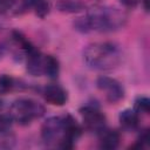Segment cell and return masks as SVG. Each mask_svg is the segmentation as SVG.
<instances>
[{"mask_svg": "<svg viewBox=\"0 0 150 150\" xmlns=\"http://www.w3.org/2000/svg\"><path fill=\"white\" fill-rule=\"evenodd\" d=\"M83 57L91 69L110 70L120 64L122 53L118 46L112 42H94L86 47Z\"/></svg>", "mask_w": 150, "mask_h": 150, "instance_id": "1", "label": "cell"}, {"mask_svg": "<svg viewBox=\"0 0 150 150\" xmlns=\"http://www.w3.org/2000/svg\"><path fill=\"white\" fill-rule=\"evenodd\" d=\"M86 19L90 30L114 32L125 25L127 14L116 7L94 6L88 11Z\"/></svg>", "mask_w": 150, "mask_h": 150, "instance_id": "2", "label": "cell"}, {"mask_svg": "<svg viewBox=\"0 0 150 150\" xmlns=\"http://www.w3.org/2000/svg\"><path fill=\"white\" fill-rule=\"evenodd\" d=\"M45 114V107L30 98H19L14 101L9 109V115L13 121L26 125L34 118H39Z\"/></svg>", "mask_w": 150, "mask_h": 150, "instance_id": "3", "label": "cell"}, {"mask_svg": "<svg viewBox=\"0 0 150 150\" xmlns=\"http://www.w3.org/2000/svg\"><path fill=\"white\" fill-rule=\"evenodd\" d=\"M80 112L83 118V124L89 131L100 135L105 129V116L96 107L86 105L80 110Z\"/></svg>", "mask_w": 150, "mask_h": 150, "instance_id": "4", "label": "cell"}, {"mask_svg": "<svg viewBox=\"0 0 150 150\" xmlns=\"http://www.w3.org/2000/svg\"><path fill=\"white\" fill-rule=\"evenodd\" d=\"M63 121L60 116H53L45 121L41 128V136L47 144H59L63 137Z\"/></svg>", "mask_w": 150, "mask_h": 150, "instance_id": "5", "label": "cell"}, {"mask_svg": "<svg viewBox=\"0 0 150 150\" xmlns=\"http://www.w3.org/2000/svg\"><path fill=\"white\" fill-rule=\"evenodd\" d=\"M97 88L105 94V98L110 103H116L124 97V89L122 84L115 79L108 76H101L96 81Z\"/></svg>", "mask_w": 150, "mask_h": 150, "instance_id": "6", "label": "cell"}, {"mask_svg": "<svg viewBox=\"0 0 150 150\" xmlns=\"http://www.w3.org/2000/svg\"><path fill=\"white\" fill-rule=\"evenodd\" d=\"M43 96L46 101L53 105H63L67 101L66 90L57 84H49L43 90Z\"/></svg>", "mask_w": 150, "mask_h": 150, "instance_id": "7", "label": "cell"}, {"mask_svg": "<svg viewBox=\"0 0 150 150\" xmlns=\"http://www.w3.org/2000/svg\"><path fill=\"white\" fill-rule=\"evenodd\" d=\"M45 68V55H42L38 49L27 54V70L34 76H41Z\"/></svg>", "mask_w": 150, "mask_h": 150, "instance_id": "8", "label": "cell"}, {"mask_svg": "<svg viewBox=\"0 0 150 150\" xmlns=\"http://www.w3.org/2000/svg\"><path fill=\"white\" fill-rule=\"evenodd\" d=\"M101 148L108 149V150H114L118 146L121 136L116 130H107L104 129L101 134Z\"/></svg>", "mask_w": 150, "mask_h": 150, "instance_id": "9", "label": "cell"}, {"mask_svg": "<svg viewBox=\"0 0 150 150\" xmlns=\"http://www.w3.org/2000/svg\"><path fill=\"white\" fill-rule=\"evenodd\" d=\"M121 125L127 130H135L138 125V114L132 109H125L120 114Z\"/></svg>", "mask_w": 150, "mask_h": 150, "instance_id": "10", "label": "cell"}, {"mask_svg": "<svg viewBox=\"0 0 150 150\" xmlns=\"http://www.w3.org/2000/svg\"><path fill=\"white\" fill-rule=\"evenodd\" d=\"M59 71H60L59 61L52 55H45L43 74L47 75L49 79H56L59 76Z\"/></svg>", "mask_w": 150, "mask_h": 150, "instance_id": "11", "label": "cell"}, {"mask_svg": "<svg viewBox=\"0 0 150 150\" xmlns=\"http://www.w3.org/2000/svg\"><path fill=\"white\" fill-rule=\"evenodd\" d=\"M57 7L62 12L75 13L83 9V4L80 0H61L57 4Z\"/></svg>", "mask_w": 150, "mask_h": 150, "instance_id": "12", "label": "cell"}, {"mask_svg": "<svg viewBox=\"0 0 150 150\" xmlns=\"http://www.w3.org/2000/svg\"><path fill=\"white\" fill-rule=\"evenodd\" d=\"M28 6L32 7L35 14L40 18H45L50 9L47 0H28Z\"/></svg>", "mask_w": 150, "mask_h": 150, "instance_id": "13", "label": "cell"}, {"mask_svg": "<svg viewBox=\"0 0 150 150\" xmlns=\"http://www.w3.org/2000/svg\"><path fill=\"white\" fill-rule=\"evenodd\" d=\"M15 144V136L9 132V130L0 131V150L12 149Z\"/></svg>", "mask_w": 150, "mask_h": 150, "instance_id": "14", "label": "cell"}, {"mask_svg": "<svg viewBox=\"0 0 150 150\" xmlns=\"http://www.w3.org/2000/svg\"><path fill=\"white\" fill-rule=\"evenodd\" d=\"M14 87V80L7 74L0 75V95L9 93Z\"/></svg>", "mask_w": 150, "mask_h": 150, "instance_id": "15", "label": "cell"}, {"mask_svg": "<svg viewBox=\"0 0 150 150\" xmlns=\"http://www.w3.org/2000/svg\"><path fill=\"white\" fill-rule=\"evenodd\" d=\"M137 114L138 112H144L148 114L150 110V101L148 97H138L135 101V109H134Z\"/></svg>", "mask_w": 150, "mask_h": 150, "instance_id": "16", "label": "cell"}, {"mask_svg": "<svg viewBox=\"0 0 150 150\" xmlns=\"http://www.w3.org/2000/svg\"><path fill=\"white\" fill-rule=\"evenodd\" d=\"M13 122L14 121L9 114H0V131L9 130Z\"/></svg>", "mask_w": 150, "mask_h": 150, "instance_id": "17", "label": "cell"}, {"mask_svg": "<svg viewBox=\"0 0 150 150\" xmlns=\"http://www.w3.org/2000/svg\"><path fill=\"white\" fill-rule=\"evenodd\" d=\"M18 0H0V12H8L14 7Z\"/></svg>", "mask_w": 150, "mask_h": 150, "instance_id": "18", "label": "cell"}, {"mask_svg": "<svg viewBox=\"0 0 150 150\" xmlns=\"http://www.w3.org/2000/svg\"><path fill=\"white\" fill-rule=\"evenodd\" d=\"M141 0H120V2L125 6V7H129V8H132V7H136L138 5Z\"/></svg>", "mask_w": 150, "mask_h": 150, "instance_id": "19", "label": "cell"}, {"mask_svg": "<svg viewBox=\"0 0 150 150\" xmlns=\"http://www.w3.org/2000/svg\"><path fill=\"white\" fill-rule=\"evenodd\" d=\"M142 2H143V6H144V8H145V11H148V8H149V5H148V2H149V0H141Z\"/></svg>", "mask_w": 150, "mask_h": 150, "instance_id": "20", "label": "cell"}, {"mask_svg": "<svg viewBox=\"0 0 150 150\" xmlns=\"http://www.w3.org/2000/svg\"><path fill=\"white\" fill-rule=\"evenodd\" d=\"M2 108V101H0V109Z\"/></svg>", "mask_w": 150, "mask_h": 150, "instance_id": "21", "label": "cell"}]
</instances>
